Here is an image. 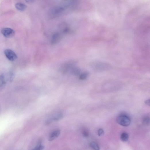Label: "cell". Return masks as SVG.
Returning a JSON list of instances; mask_svg holds the SVG:
<instances>
[{
	"label": "cell",
	"instance_id": "ba28073f",
	"mask_svg": "<svg viewBox=\"0 0 150 150\" xmlns=\"http://www.w3.org/2000/svg\"><path fill=\"white\" fill-rule=\"evenodd\" d=\"M63 117V115L62 113H59L54 116L53 117L49 119L46 122V124H48L53 121H57L61 119Z\"/></svg>",
	"mask_w": 150,
	"mask_h": 150
},
{
	"label": "cell",
	"instance_id": "2e32d148",
	"mask_svg": "<svg viewBox=\"0 0 150 150\" xmlns=\"http://www.w3.org/2000/svg\"><path fill=\"white\" fill-rule=\"evenodd\" d=\"M88 76V73L87 72H84L81 74L79 78L82 80L86 79Z\"/></svg>",
	"mask_w": 150,
	"mask_h": 150
},
{
	"label": "cell",
	"instance_id": "30bf717a",
	"mask_svg": "<svg viewBox=\"0 0 150 150\" xmlns=\"http://www.w3.org/2000/svg\"><path fill=\"white\" fill-rule=\"evenodd\" d=\"M5 77L3 74L0 76V89L3 88L5 86L6 81Z\"/></svg>",
	"mask_w": 150,
	"mask_h": 150
},
{
	"label": "cell",
	"instance_id": "8992f818",
	"mask_svg": "<svg viewBox=\"0 0 150 150\" xmlns=\"http://www.w3.org/2000/svg\"><path fill=\"white\" fill-rule=\"evenodd\" d=\"M62 38V35L59 33H56L54 34L52 37L51 43L54 45L57 43Z\"/></svg>",
	"mask_w": 150,
	"mask_h": 150
},
{
	"label": "cell",
	"instance_id": "52a82bcc",
	"mask_svg": "<svg viewBox=\"0 0 150 150\" xmlns=\"http://www.w3.org/2000/svg\"><path fill=\"white\" fill-rule=\"evenodd\" d=\"M61 131L59 130H56L52 132L50 134L49 140L50 141L54 140L57 138L60 134Z\"/></svg>",
	"mask_w": 150,
	"mask_h": 150
},
{
	"label": "cell",
	"instance_id": "5bb4252c",
	"mask_svg": "<svg viewBox=\"0 0 150 150\" xmlns=\"http://www.w3.org/2000/svg\"><path fill=\"white\" fill-rule=\"evenodd\" d=\"M41 141H39L37 145L34 149V150H43L44 148V146L41 144Z\"/></svg>",
	"mask_w": 150,
	"mask_h": 150
},
{
	"label": "cell",
	"instance_id": "7c38bea8",
	"mask_svg": "<svg viewBox=\"0 0 150 150\" xmlns=\"http://www.w3.org/2000/svg\"><path fill=\"white\" fill-rule=\"evenodd\" d=\"M121 140L124 142H126L128 141L129 139L128 134L126 133H122L121 136Z\"/></svg>",
	"mask_w": 150,
	"mask_h": 150
},
{
	"label": "cell",
	"instance_id": "8fae6325",
	"mask_svg": "<svg viewBox=\"0 0 150 150\" xmlns=\"http://www.w3.org/2000/svg\"><path fill=\"white\" fill-rule=\"evenodd\" d=\"M70 73L74 76H78L80 72V70L79 68L73 66L70 70Z\"/></svg>",
	"mask_w": 150,
	"mask_h": 150
},
{
	"label": "cell",
	"instance_id": "ffe728a7",
	"mask_svg": "<svg viewBox=\"0 0 150 150\" xmlns=\"http://www.w3.org/2000/svg\"><path fill=\"white\" fill-rule=\"evenodd\" d=\"M26 2L29 4L32 3H33L34 1V0H25Z\"/></svg>",
	"mask_w": 150,
	"mask_h": 150
},
{
	"label": "cell",
	"instance_id": "e0dca14e",
	"mask_svg": "<svg viewBox=\"0 0 150 150\" xmlns=\"http://www.w3.org/2000/svg\"><path fill=\"white\" fill-rule=\"evenodd\" d=\"M104 134V131L102 128H100L98 130V134L99 136H102Z\"/></svg>",
	"mask_w": 150,
	"mask_h": 150
},
{
	"label": "cell",
	"instance_id": "9c48e42d",
	"mask_svg": "<svg viewBox=\"0 0 150 150\" xmlns=\"http://www.w3.org/2000/svg\"><path fill=\"white\" fill-rule=\"evenodd\" d=\"M16 9L20 11H24L26 9V6L24 4L18 3L16 5Z\"/></svg>",
	"mask_w": 150,
	"mask_h": 150
},
{
	"label": "cell",
	"instance_id": "9a60e30c",
	"mask_svg": "<svg viewBox=\"0 0 150 150\" xmlns=\"http://www.w3.org/2000/svg\"><path fill=\"white\" fill-rule=\"evenodd\" d=\"M143 124L145 126L149 125L150 123V118L149 117H146L143 120Z\"/></svg>",
	"mask_w": 150,
	"mask_h": 150
},
{
	"label": "cell",
	"instance_id": "ac0fdd59",
	"mask_svg": "<svg viewBox=\"0 0 150 150\" xmlns=\"http://www.w3.org/2000/svg\"><path fill=\"white\" fill-rule=\"evenodd\" d=\"M82 134L84 137H87L89 136V132L86 130H84L82 131Z\"/></svg>",
	"mask_w": 150,
	"mask_h": 150
},
{
	"label": "cell",
	"instance_id": "4fadbf2b",
	"mask_svg": "<svg viewBox=\"0 0 150 150\" xmlns=\"http://www.w3.org/2000/svg\"><path fill=\"white\" fill-rule=\"evenodd\" d=\"M90 146L94 149L98 150L100 149L99 145L95 142L93 141L90 143Z\"/></svg>",
	"mask_w": 150,
	"mask_h": 150
},
{
	"label": "cell",
	"instance_id": "5b68a950",
	"mask_svg": "<svg viewBox=\"0 0 150 150\" xmlns=\"http://www.w3.org/2000/svg\"><path fill=\"white\" fill-rule=\"evenodd\" d=\"M64 9L62 7H55L51 10V16L53 17H56L61 14Z\"/></svg>",
	"mask_w": 150,
	"mask_h": 150
},
{
	"label": "cell",
	"instance_id": "d6986e66",
	"mask_svg": "<svg viewBox=\"0 0 150 150\" xmlns=\"http://www.w3.org/2000/svg\"><path fill=\"white\" fill-rule=\"evenodd\" d=\"M145 103L147 105L150 106V99H148L145 101Z\"/></svg>",
	"mask_w": 150,
	"mask_h": 150
},
{
	"label": "cell",
	"instance_id": "3957f363",
	"mask_svg": "<svg viewBox=\"0 0 150 150\" xmlns=\"http://www.w3.org/2000/svg\"><path fill=\"white\" fill-rule=\"evenodd\" d=\"M1 32L3 36L7 38H11L15 34V32L12 29L8 28H4L2 29Z\"/></svg>",
	"mask_w": 150,
	"mask_h": 150
},
{
	"label": "cell",
	"instance_id": "6da1fadb",
	"mask_svg": "<svg viewBox=\"0 0 150 150\" xmlns=\"http://www.w3.org/2000/svg\"><path fill=\"white\" fill-rule=\"evenodd\" d=\"M116 121L119 125L124 127L128 126L131 123L130 118L128 116L124 115H120L117 117Z\"/></svg>",
	"mask_w": 150,
	"mask_h": 150
},
{
	"label": "cell",
	"instance_id": "7a4b0ae2",
	"mask_svg": "<svg viewBox=\"0 0 150 150\" xmlns=\"http://www.w3.org/2000/svg\"><path fill=\"white\" fill-rule=\"evenodd\" d=\"M74 63L69 61L64 63L59 68V71L62 74H66L74 66Z\"/></svg>",
	"mask_w": 150,
	"mask_h": 150
},
{
	"label": "cell",
	"instance_id": "277c9868",
	"mask_svg": "<svg viewBox=\"0 0 150 150\" xmlns=\"http://www.w3.org/2000/svg\"><path fill=\"white\" fill-rule=\"evenodd\" d=\"M5 54L9 61H14L17 59L16 54L13 51L10 49H6L4 52Z\"/></svg>",
	"mask_w": 150,
	"mask_h": 150
}]
</instances>
